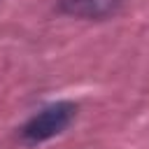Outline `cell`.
<instances>
[{"instance_id": "obj_1", "label": "cell", "mask_w": 149, "mask_h": 149, "mask_svg": "<svg viewBox=\"0 0 149 149\" xmlns=\"http://www.w3.org/2000/svg\"><path fill=\"white\" fill-rule=\"evenodd\" d=\"M77 116V105L70 100H58L51 102L47 107H42L40 112H35L21 128L19 135L26 144H42L56 135H61Z\"/></svg>"}, {"instance_id": "obj_2", "label": "cell", "mask_w": 149, "mask_h": 149, "mask_svg": "<svg viewBox=\"0 0 149 149\" xmlns=\"http://www.w3.org/2000/svg\"><path fill=\"white\" fill-rule=\"evenodd\" d=\"M121 0H58V12L74 16V19H88L100 21L107 19L119 9Z\"/></svg>"}]
</instances>
